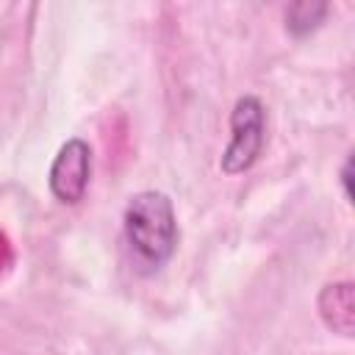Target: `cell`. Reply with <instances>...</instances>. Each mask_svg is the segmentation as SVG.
Returning <instances> with one entry per match:
<instances>
[{"instance_id": "3957f363", "label": "cell", "mask_w": 355, "mask_h": 355, "mask_svg": "<svg viewBox=\"0 0 355 355\" xmlns=\"http://www.w3.org/2000/svg\"><path fill=\"white\" fill-rule=\"evenodd\" d=\"M89 175H92V150H89V144L83 139H69L58 150V155L50 166V191L61 202L75 205L86 194Z\"/></svg>"}, {"instance_id": "277c9868", "label": "cell", "mask_w": 355, "mask_h": 355, "mask_svg": "<svg viewBox=\"0 0 355 355\" xmlns=\"http://www.w3.org/2000/svg\"><path fill=\"white\" fill-rule=\"evenodd\" d=\"M322 316L324 322L349 336L352 333V322H355V305H352V286L349 283H336V286H327L324 294H322Z\"/></svg>"}, {"instance_id": "6da1fadb", "label": "cell", "mask_w": 355, "mask_h": 355, "mask_svg": "<svg viewBox=\"0 0 355 355\" xmlns=\"http://www.w3.org/2000/svg\"><path fill=\"white\" fill-rule=\"evenodd\" d=\"M125 236L144 266H164L178 241L172 200L161 191L136 194L125 208Z\"/></svg>"}, {"instance_id": "7a4b0ae2", "label": "cell", "mask_w": 355, "mask_h": 355, "mask_svg": "<svg viewBox=\"0 0 355 355\" xmlns=\"http://www.w3.org/2000/svg\"><path fill=\"white\" fill-rule=\"evenodd\" d=\"M230 144L222 155V169L227 175L244 172L255 164L261 155L263 139H266V116L263 105L255 97H241L230 114Z\"/></svg>"}]
</instances>
